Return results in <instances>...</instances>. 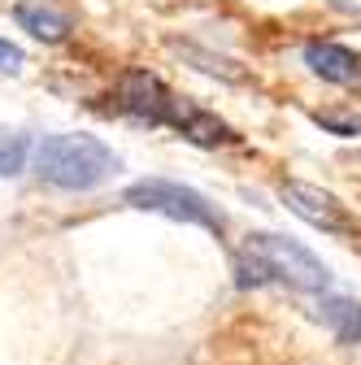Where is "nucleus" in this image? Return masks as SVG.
Segmentation results:
<instances>
[{"mask_svg":"<svg viewBox=\"0 0 361 365\" xmlns=\"http://www.w3.org/2000/svg\"><path fill=\"white\" fill-rule=\"evenodd\" d=\"M235 274H240V287H261V283H288L296 292L331 287V269L309 248H300L288 235H270V231L248 235L244 252L235 257Z\"/></svg>","mask_w":361,"mask_h":365,"instance_id":"1","label":"nucleus"},{"mask_svg":"<svg viewBox=\"0 0 361 365\" xmlns=\"http://www.w3.org/2000/svg\"><path fill=\"white\" fill-rule=\"evenodd\" d=\"M113 170H118V157L96 135H44L35 148V174L66 192L101 187Z\"/></svg>","mask_w":361,"mask_h":365,"instance_id":"2","label":"nucleus"},{"mask_svg":"<svg viewBox=\"0 0 361 365\" xmlns=\"http://www.w3.org/2000/svg\"><path fill=\"white\" fill-rule=\"evenodd\" d=\"M126 205L135 209H148L174 222H188V226H205V231H222V213L196 192L183 187V182H170V178H140L126 187Z\"/></svg>","mask_w":361,"mask_h":365,"instance_id":"3","label":"nucleus"},{"mask_svg":"<svg viewBox=\"0 0 361 365\" xmlns=\"http://www.w3.org/2000/svg\"><path fill=\"white\" fill-rule=\"evenodd\" d=\"M118 101H122V109H126L131 118L153 122V126H174V130H178L183 109H188V105L178 101L157 74H148V70H126L122 83H118Z\"/></svg>","mask_w":361,"mask_h":365,"instance_id":"4","label":"nucleus"},{"mask_svg":"<svg viewBox=\"0 0 361 365\" xmlns=\"http://www.w3.org/2000/svg\"><path fill=\"white\" fill-rule=\"evenodd\" d=\"M279 196H283V205H288L300 222L318 226V231H327V235H357V217L348 213V205H344L340 196L322 192V187H313V182L288 178L283 187H279Z\"/></svg>","mask_w":361,"mask_h":365,"instance_id":"5","label":"nucleus"},{"mask_svg":"<svg viewBox=\"0 0 361 365\" xmlns=\"http://www.w3.org/2000/svg\"><path fill=\"white\" fill-rule=\"evenodd\" d=\"M305 66L327 83H352L361 74V57L352 48H344V43H331V39L305 43Z\"/></svg>","mask_w":361,"mask_h":365,"instance_id":"6","label":"nucleus"},{"mask_svg":"<svg viewBox=\"0 0 361 365\" xmlns=\"http://www.w3.org/2000/svg\"><path fill=\"white\" fill-rule=\"evenodd\" d=\"M14 18H18L22 31H31L44 43H57V39L70 35V18L57 5H49V0H22V5L14 9Z\"/></svg>","mask_w":361,"mask_h":365,"instance_id":"7","label":"nucleus"},{"mask_svg":"<svg viewBox=\"0 0 361 365\" xmlns=\"http://www.w3.org/2000/svg\"><path fill=\"white\" fill-rule=\"evenodd\" d=\"M318 317L331 327L340 344H361V304L352 296H322Z\"/></svg>","mask_w":361,"mask_h":365,"instance_id":"8","label":"nucleus"},{"mask_svg":"<svg viewBox=\"0 0 361 365\" xmlns=\"http://www.w3.org/2000/svg\"><path fill=\"white\" fill-rule=\"evenodd\" d=\"M178 130H183V140H192V144H200V148H218V144H231V140H235L231 126L222 122L218 113L196 109V105L183 109V122H178Z\"/></svg>","mask_w":361,"mask_h":365,"instance_id":"9","label":"nucleus"},{"mask_svg":"<svg viewBox=\"0 0 361 365\" xmlns=\"http://www.w3.org/2000/svg\"><path fill=\"white\" fill-rule=\"evenodd\" d=\"M22 165H26V135L0 126V174L14 178V174H22Z\"/></svg>","mask_w":361,"mask_h":365,"instance_id":"10","label":"nucleus"},{"mask_svg":"<svg viewBox=\"0 0 361 365\" xmlns=\"http://www.w3.org/2000/svg\"><path fill=\"white\" fill-rule=\"evenodd\" d=\"M178 48H183V57H192L205 74H218V78H227V83H240L244 78V70H235V61H227V57H213V53L196 48V43H178Z\"/></svg>","mask_w":361,"mask_h":365,"instance_id":"11","label":"nucleus"},{"mask_svg":"<svg viewBox=\"0 0 361 365\" xmlns=\"http://www.w3.org/2000/svg\"><path fill=\"white\" fill-rule=\"evenodd\" d=\"M318 126L331 135H357L361 130V113H318Z\"/></svg>","mask_w":361,"mask_h":365,"instance_id":"12","label":"nucleus"},{"mask_svg":"<svg viewBox=\"0 0 361 365\" xmlns=\"http://www.w3.org/2000/svg\"><path fill=\"white\" fill-rule=\"evenodd\" d=\"M22 48H18V43H9V39H0V74H18L22 70Z\"/></svg>","mask_w":361,"mask_h":365,"instance_id":"13","label":"nucleus"}]
</instances>
